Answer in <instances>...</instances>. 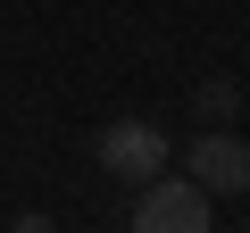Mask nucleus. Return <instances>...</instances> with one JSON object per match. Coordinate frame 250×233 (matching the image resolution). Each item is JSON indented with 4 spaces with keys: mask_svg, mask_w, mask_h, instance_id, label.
Segmentation results:
<instances>
[{
    "mask_svg": "<svg viewBox=\"0 0 250 233\" xmlns=\"http://www.w3.org/2000/svg\"><path fill=\"white\" fill-rule=\"evenodd\" d=\"M192 183L208 200H242L250 192V142L242 134H200L192 142Z\"/></svg>",
    "mask_w": 250,
    "mask_h": 233,
    "instance_id": "obj_3",
    "label": "nucleus"
},
{
    "mask_svg": "<svg viewBox=\"0 0 250 233\" xmlns=\"http://www.w3.org/2000/svg\"><path fill=\"white\" fill-rule=\"evenodd\" d=\"M100 167L142 192L150 175H167V134L150 125V116H117V125H100Z\"/></svg>",
    "mask_w": 250,
    "mask_h": 233,
    "instance_id": "obj_2",
    "label": "nucleus"
},
{
    "mask_svg": "<svg viewBox=\"0 0 250 233\" xmlns=\"http://www.w3.org/2000/svg\"><path fill=\"white\" fill-rule=\"evenodd\" d=\"M192 108H200V116H208V125H225V116H233V108H242V92H233V75H208V83H200V92H192Z\"/></svg>",
    "mask_w": 250,
    "mask_h": 233,
    "instance_id": "obj_4",
    "label": "nucleus"
},
{
    "mask_svg": "<svg viewBox=\"0 0 250 233\" xmlns=\"http://www.w3.org/2000/svg\"><path fill=\"white\" fill-rule=\"evenodd\" d=\"M125 233H208V192L192 175H150L134 192V225Z\"/></svg>",
    "mask_w": 250,
    "mask_h": 233,
    "instance_id": "obj_1",
    "label": "nucleus"
},
{
    "mask_svg": "<svg viewBox=\"0 0 250 233\" xmlns=\"http://www.w3.org/2000/svg\"><path fill=\"white\" fill-rule=\"evenodd\" d=\"M9 233H59V225H50V216H42V208H25V216H17V225H9Z\"/></svg>",
    "mask_w": 250,
    "mask_h": 233,
    "instance_id": "obj_5",
    "label": "nucleus"
}]
</instances>
